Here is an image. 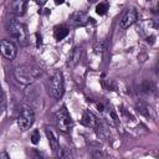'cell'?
I'll use <instances>...</instances> for the list:
<instances>
[{
  "mask_svg": "<svg viewBox=\"0 0 159 159\" xmlns=\"http://www.w3.org/2000/svg\"><path fill=\"white\" fill-rule=\"evenodd\" d=\"M81 58V48L80 47H73L72 51L70 52V56H68V65L70 66H76L78 63Z\"/></svg>",
  "mask_w": 159,
  "mask_h": 159,
  "instance_id": "cell-12",
  "label": "cell"
},
{
  "mask_svg": "<svg viewBox=\"0 0 159 159\" xmlns=\"http://www.w3.org/2000/svg\"><path fill=\"white\" fill-rule=\"evenodd\" d=\"M88 16L84 11H76L73 14H71L70 19H68V24L71 27H80V26H84L88 22Z\"/></svg>",
  "mask_w": 159,
  "mask_h": 159,
  "instance_id": "cell-7",
  "label": "cell"
},
{
  "mask_svg": "<svg viewBox=\"0 0 159 159\" xmlns=\"http://www.w3.org/2000/svg\"><path fill=\"white\" fill-rule=\"evenodd\" d=\"M68 32H70V30H68L67 26L60 25V26H56V27H55L53 36H55V39H56L57 41H60V40H62V39H65V37L68 35Z\"/></svg>",
  "mask_w": 159,
  "mask_h": 159,
  "instance_id": "cell-13",
  "label": "cell"
},
{
  "mask_svg": "<svg viewBox=\"0 0 159 159\" xmlns=\"http://www.w3.org/2000/svg\"><path fill=\"white\" fill-rule=\"evenodd\" d=\"M55 119H56V124L61 132H68L70 128L73 125V119L71 118V116L65 106L61 107L55 113Z\"/></svg>",
  "mask_w": 159,
  "mask_h": 159,
  "instance_id": "cell-4",
  "label": "cell"
},
{
  "mask_svg": "<svg viewBox=\"0 0 159 159\" xmlns=\"http://www.w3.org/2000/svg\"><path fill=\"white\" fill-rule=\"evenodd\" d=\"M104 42L103 41H101V42H97L96 43V46H94V50L97 51V52H102V51H104Z\"/></svg>",
  "mask_w": 159,
  "mask_h": 159,
  "instance_id": "cell-21",
  "label": "cell"
},
{
  "mask_svg": "<svg viewBox=\"0 0 159 159\" xmlns=\"http://www.w3.org/2000/svg\"><path fill=\"white\" fill-rule=\"evenodd\" d=\"M34 120H35L34 111L30 107L24 106L21 108V111H20L19 117H17V127L21 130H27L34 124Z\"/></svg>",
  "mask_w": 159,
  "mask_h": 159,
  "instance_id": "cell-5",
  "label": "cell"
},
{
  "mask_svg": "<svg viewBox=\"0 0 159 159\" xmlns=\"http://www.w3.org/2000/svg\"><path fill=\"white\" fill-rule=\"evenodd\" d=\"M81 123H82L83 125H86V127H94L96 123H97V120H96L94 114H93L91 111L86 109V111H83V113H82Z\"/></svg>",
  "mask_w": 159,
  "mask_h": 159,
  "instance_id": "cell-10",
  "label": "cell"
},
{
  "mask_svg": "<svg viewBox=\"0 0 159 159\" xmlns=\"http://www.w3.org/2000/svg\"><path fill=\"white\" fill-rule=\"evenodd\" d=\"M46 135H47V139H48L51 150H52L53 155H56L61 150V147H60V142L57 139V135L55 134V132L51 128H46Z\"/></svg>",
  "mask_w": 159,
  "mask_h": 159,
  "instance_id": "cell-9",
  "label": "cell"
},
{
  "mask_svg": "<svg viewBox=\"0 0 159 159\" xmlns=\"http://www.w3.org/2000/svg\"><path fill=\"white\" fill-rule=\"evenodd\" d=\"M142 88H143L144 92H148V93L154 91V86H153V83L150 81H144L143 84H142Z\"/></svg>",
  "mask_w": 159,
  "mask_h": 159,
  "instance_id": "cell-18",
  "label": "cell"
},
{
  "mask_svg": "<svg viewBox=\"0 0 159 159\" xmlns=\"http://www.w3.org/2000/svg\"><path fill=\"white\" fill-rule=\"evenodd\" d=\"M31 142H32V144H37L40 142V132L39 130H34L31 133Z\"/></svg>",
  "mask_w": 159,
  "mask_h": 159,
  "instance_id": "cell-20",
  "label": "cell"
},
{
  "mask_svg": "<svg viewBox=\"0 0 159 159\" xmlns=\"http://www.w3.org/2000/svg\"><path fill=\"white\" fill-rule=\"evenodd\" d=\"M0 53L6 60H14L17 53V48L15 43L10 40H1L0 41Z\"/></svg>",
  "mask_w": 159,
  "mask_h": 159,
  "instance_id": "cell-6",
  "label": "cell"
},
{
  "mask_svg": "<svg viewBox=\"0 0 159 159\" xmlns=\"http://www.w3.org/2000/svg\"><path fill=\"white\" fill-rule=\"evenodd\" d=\"M97 133L102 137V138H106L108 135V129L103 125V124H97Z\"/></svg>",
  "mask_w": 159,
  "mask_h": 159,
  "instance_id": "cell-17",
  "label": "cell"
},
{
  "mask_svg": "<svg viewBox=\"0 0 159 159\" xmlns=\"http://www.w3.org/2000/svg\"><path fill=\"white\" fill-rule=\"evenodd\" d=\"M31 157H32V159H48L45 153L37 152V150H34V152L31 153Z\"/></svg>",
  "mask_w": 159,
  "mask_h": 159,
  "instance_id": "cell-19",
  "label": "cell"
},
{
  "mask_svg": "<svg viewBox=\"0 0 159 159\" xmlns=\"http://www.w3.org/2000/svg\"><path fill=\"white\" fill-rule=\"evenodd\" d=\"M26 6H27V2L24 0H16V1H12L11 4L12 12L16 15H24L26 11Z\"/></svg>",
  "mask_w": 159,
  "mask_h": 159,
  "instance_id": "cell-11",
  "label": "cell"
},
{
  "mask_svg": "<svg viewBox=\"0 0 159 159\" xmlns=\"http://www.w3.org/2000/svg\"><path fill=\"white\" fill-rule=\"evenodd\" d=\"M111 122L113 124H117V116H116L114 112H111Z\"/></svg>",
  "mask_w": 159,
  "mask_h": 159,
  "instance_id": "cell-23",
  "label": "cell"
},
{
  "mask_svg": "<svg viewBox=\"0 0 159 159\" xmlns=\"http://www.w3.org/2000/svg\"><path fill=\"white\" fill-rule=\"evenodd\" d=\"M108 6H109L108 2H99L96 6V12L98 15H104L107 12V10H108Z\"/></svg>",
  "mask_w": 159,
  "mask_h": 159,
  "instance_id": "cell-16",
  "label": "cell"
},
{
  "mask_svg": "<svg viewBox=\"0 0 159 159\" xmlns=\"http://www.w3.org/2000/svg\"><path fill=\"white\" fill-rule=\"evenodd\" d=\"M92 159H104V155H103L102 152L96 150V152L92 153Z\"/></svg>",
  "mask_w": 159,
  "mask_h": 159,
  "instance_id": "cell-22",
  "label": "cell"
},
{
  "mask_svg": "<svg viewBox=\"0 0 159 159\" xmlns=\"http://www.w3.org/2000/svg\"><path fill=\"white\" fill-rule=\"evenodd\" d=\"M55 159H72L71 150L68 148H61V150L55 155Z\"/></svg>",
  "mask_w": 159,
  "mask_h": 159,
  "instance_id": "cell-14",
  "label": "cell"
},
{
  "mask_svg": "<svg viewBox=\"0 0 159 159\" xmlns=\"http://www.w3.org/2000/svg\"><path fill=\"white\" fill-rule=\"evenodd\" d=\"M137 20H138V12H137V10H135V9H130V10H128V11L124 14V16L122 17L119 26H120V29H128V27L132 26Z\"/></svg>",
  "mask_w": 159,
  "mask_h": 159,
  "instance_id": "cell-8",
  "label": "cell"
},
{
  "mask_svg": "<svg viewBox=\"0 0 159 159\" xmlns=\"http://www.w3.org/2000/svg\"><path fill=\"white\" fill-rule=\"evenodd\" d=\"M41 68L34 65H22L14 70V76L16 81L22 84H31L41 76Z\"/></svg>",
  "mask_w": 159,
  "mask_h": 159,
  "instance_id": "cell-1",
  "label": "cell"
},
{
  "mask_svg": "<svg viewBox=\"0 0 159 159\" xmlns=\"http://www.w3.org/2000/svg\"><path fill=\"white\" fill-rule=\"evenodd\" d=\"M7 31L10 32L11 37L14 40H16L21 45H25L26 43V30H25V26L16 19H10L9 22H7Z\"/></svg>",
  "mask_w": 159,
  "mask_h": 159,
  "instance_id": "cell-3",
  "label": "cell"
},
{
  "mask_svg": "<svg viewBox=\"0 0 159 159\" xmlns=\"http://www.w3.org/2000/svg\"><path fill=\"white\" fill-rule=\"evenodd\" d=\"M48 93L53 99H60L63 96L65 92V83H63V76L61 71H55L47 82Z\"/></svg>",
  "mask_w": 159,
  "mask_h": 159,
  "instance_id": "cell-2",
  "label": "cell"
},
{
  "mask_svg": "<svg viewBox=\"0 0 159 159\" xmlns=\"http://www.w3.org/2000/svg\"><path fill=\"white\" fill-rule=\"evenodd\" d=\"M7 104V99H6V94L4 92V89L0 87V112H4Z\"/></svg>",
  "mask_w": 159,
  "mask_h": 159,
  "instance_id": "cell-15",
  "label": "cell"
},
{
  "mask_svg": "<svg viewBox=\"0 0 159 159\" xmlns=\"http://www.w3.org/2000/svg\"><path fill=\"white\" fill-rule=\"evenodd\" d=\"M0 159H10V158H9V155H7L6 152H1L0 153Z\"/></svg>",
  "mask_w": 159,
  "mask_h": 159,
  "instance_id": "cell-24",
  "label": "cell"
}]
</instances>
